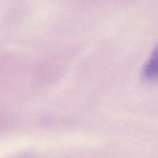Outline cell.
Masks as SVG:
<instances>
[{"mask_svg": "<svg viewBox=\"0 0 158 158\" xmlns=\"http://www.w3.org/2000/svg\"><path fill=\"white\" fill-rule=\"evenodd\" d=\"M141 74L147 81L158 79V43L142 68Z\"/></svg>", "mask_w": 158, "mask_h": 158, "instance_id": "6da1fadb", "label": "cell"}]
</instances>
